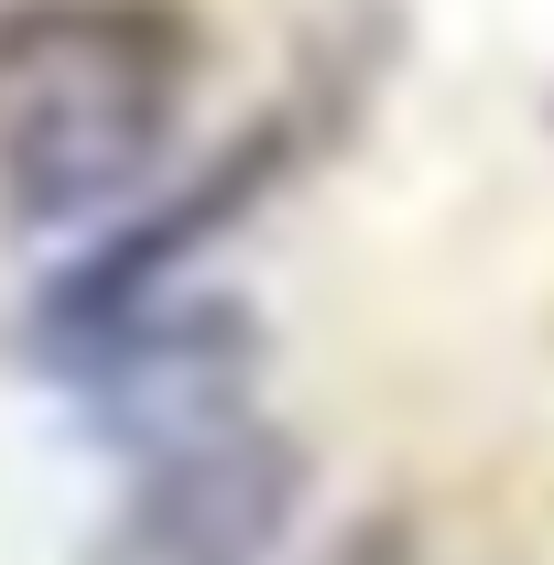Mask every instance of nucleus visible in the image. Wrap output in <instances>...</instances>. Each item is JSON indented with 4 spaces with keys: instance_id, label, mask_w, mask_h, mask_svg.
Masks as SVG:
<instances>
[{
    "instance_id": "nucleus-1",
    "label": "nucleus",
    "mask_w": 554,
    "mask_h": 565,
    "mask_svg": "<svg viewBox=\"0 0 554 565\" xmlns=\"http://www.w3.org/2000/svg\"><path fill=\"white\" fill-rule=\"evenodd\" d=\"M185 33L152 0H55L0 22V196L33 228L109 217L163 163Z\"/></svg>"
}]
</instances>
